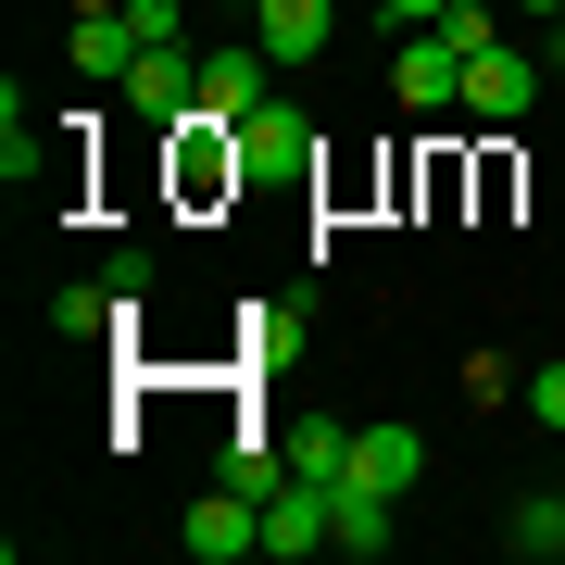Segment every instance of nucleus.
Here are the masks:
<instances>
[{"instance_id":"nucleus-1","label":"nucleus","mask_w":565,"mask_h":565,"mask_svg":"<svg viewBox=\"0 0 565 565\" xmlns=\"http://www.w3.org/2000/svg\"><path fill=\"white\" fill-rule=\"evenodd\" d=\"M163 139H177V202H226V189H252L239 126H226V114H189V126H163Z\"/></svg>"},{"instance_id":"nucleus-13","label":"nucleus","mask_w":565,"mask_h":565,"mask_svg":"<svg viewBox=\"0 0 565 565\" xmlns=\"http://www.w3.org/2000/svg\"><path fill=\"white\" fill-rule=\"evenodd\" d=\"M139 63V25L126 13H76V76H126Z\"/></svg>"},{"instance_id":"nucleus-21","label":"nucleus","mask_w":565,"mask_h":565,"mask_svg":"<svg viewBox=\"0 0 565 565\" xmlns=\"http://www.w3.org/2000/svg\"><path fill=\"white\" fill-rule=\"evenodd\" d=\"M452 13V0H390V25H440Z\"/></svg>"},{"instance_id":"nucleus-22","label":"nucleus","mask_w":565,"mask_h":565,"mask_svg":"<svg viewBox=\"0 0 565 565\" xmlns=\"http://www.w3.org/2000/svg\"><path fill=\"white\" fill-rule=\"evenodd\" d=\"M503 13H515V25H565V0H503Z\"/></svg>"},{"instance_id":"nucleus-14","label":"nucleus","mask_w":565,"mask_h":565,"mask_svg":"<svg viewBox=\"0 0 565 565\" xmlns=\"http://www.w3.org/2000/svg\"><path fill=\"white\" fill-rule=\"evenodd\" d=\"M503 541H515L527 565H541V553H565V478H553V490H527V503H515V527H503Z\"/></svg>"},{"instance_id":"nucleus-8","label":"nucleus","mask_w":565,"mask_h":565,"mask_svg":"<svg viewBox=\"0 0 565 565\" xmlns=\"http://www.w3.org/2000/svg\"><path fill=\"white\" fill-rule=\"evenodd\" d=\"M390 503H403V490H377V478H340V490H327V541H340L352 565H377L390 541H403V527H390Z\"/></svg>"},{"instance_id":"nucleus-17","label":"nucleus","mask_w":565,"mask_h":565,"mask_svg":"<svg viewBox=\"0 0 565 565\" xmlns=\"http://www.w3.org/2000/svg\"><path fill=\"white\" fill-rule=\"evenodd\" d=\"M126 302H114V277L102 289H51V327H63V340H88V327H114Z\"/></svg>"},{"instance_id":"nucleus-12","label":"nucleus","mask_w":565,"mask_h":565,"mask_svg":"<svg viewBox=\"0 0 565 565\" xmlns=\"http://www.w3.org/2000/svg\"><path fill=\"white\" fill-rule=\"evenodd\" d=\"M352 440H364V427H327V415H315V427H289L277 452H289V478H315V490H340V478H352Z\"/></svg>"},{"instance_id":"nucleus-4","label":"nucleus","mask_w":565,"mask_h":565,"mask_svg":"<svg viewBox=\"0 0 565 565\" xmlns=\"http://www.w3.org/2000/svg\"><path fill=\"white\" fill-rule=\"evenodd\" d=\"M541 76H553L541 51H515V39H490L478 63H465V114H478V126H515L527 102H541Z\"/></svg>"},{"instance_id":"nucleus-20","label":"nucleus","mask_w":565,"mask_h":565,"mask_svg":"<svg viewBox=\"0 0 565 565\" xmlns=\"http://www.w3.org/2000/svg\"><path fill=\"white\" fill-rule=\"evenodd\" d=\"M527 415H541V427H565V364H541V377H527Z\"/></svg>"},{"instance_id":"nucleus-10","label":"nucleus","mask_w":565,"mask_h":565,"mask_svg":"<svg viewBox=\"0 0 565 565\" xmlns=\"http://www.w3.org/2000/svg\"><path fill=\"white\" fill-rule=\"evenodd\" d=\"M252 39L277 51V76H289V63H315V51H327V0H264Z\"/></svg>"},{"instance_id":"nucleus-3","label":"nucleus","mask_w":565,"mask_h":565,"mask_svg":"<svg viewBox=\"0 0 565 565\" xmlns=\"http://www.w3.org/2000/svg\"><path fill=\"white\" fill-rule=\"evenodd\" d=\"M390 88H403V114H415V126H440V114H465V51L440 39V25H415L403 63H390Z\"/></svg>"},{"instance_id":"nucleus-7","label":"nucleus","mask_w":565,"mask_h":565,"mask_svg":"<svg viewBox=\"0 0 565 565\" xmlns=\"http://www.w3.org/2000/svg\"><path fill=\"white\" fill-rule=\"evenodd\" d=\"M239 163H252V189H289V177H315V114L264 102V114L239 126Z\"/></svg>"},{"instance_id":"nucleus-19","label":"nucleus","mask_w":565,"mask_h":565,"mask_svg":"<svg viewBox=\"0 0 565 565\" xmlns=\"http://www.w3.org/2000/svg\"><path fill=\"white\" fill-rule=\"evenodd\" d=\"M126 25H139V51H151V39H189V25H177V0H126Z\"/></svg>"},{"instance_id":"nucleus-16","label":"nucleus","mask_w":565,"mask_h":565,"mask_svg":"<svg viewBox=\"0 0 565 565\" xmlns=\"http://www.w3.org/2000/svg\"><path fill=\"white\" fill-rule=\"evenodd\" d=\"M25 163H39V114H25V88H0V177L25 189Z\"/></svg>"},{"instance_id":"nucleus-9","label":"nucleus","mask_w":565,"mask_h":565,"mask_svg":"<svg viewBox=\"0 0 565 565\" xmlns=\"http://www.w3.org/2000/svg\"><path fill=\"white\" fill-rule=\"evenodd\" d=\"M264 553H340V541H327V490H315V478H277V490H264Z\"/></svg>"},{"instance_id":"nucleus-15","label":"nucleus","mask_w":565,"mask_h":565,"mask_svg":"<svg viewBox=\"0 0 565 565\" xmlns=\"http://www.w3.org/2000/svg\"><path fill=\"white\" fill-rule=\"evenodd\" d=\"M440 39H452L465 63H478L490 39H515V13H503V0H452V13H440Z\"/></svg>"},{"instance_id":"nucleus-23","label":"nucleus","mask_w":565,"mask_h":565,"mask_svg":"<svg viewBox=\"0 0 565 565\" xmlns=\"http://www.w3.org/2000/svg\"><path fill=\"white\" fill-rule=\"evenodd\" d=\"M239 13H264V0H239Z\"/></svg>"},{"instance_id":"nucleus-18","label":"nucleus","mask_w":565,"mask_h":565,"mask_svg":"<svg viewBox=\"0 0 565 565\" xmlns=\"http://www.w3.org/2000/svg\"><path fill=\"white\" fill-rule=\"evenodd\" d=\"M465 403H515V364L503 352H465Z\"/></svg>"},{"instance_id":"nucleus-11","label":"nucleus","mask_w":565,"mask_h":565,"mask_svg":"<svg viewBox=\"0 0 565 565\" xmlns=\"http://www.w3.org/2000/svg\"><path fill=\"white\" fill-rule=\"evenodd\" d=\"M352 478L415 490V478H427V427H364V440H352Z\"/></svg>"},{"instance_id":"nucleus-5","label":"nucleus","mask_w":565,"mask_h":565,"mask_svg":"<svg viewBox=\"0 0 565 565\" xmlns=\"http://www.w3.org/2000/svg\"><path fill=\"white\" fill-rule=\"evenodd\" d=\"M264 102H277V51H264V39H226V51H202V114L252 126Z\"/></svg>"},{"instance_id":"nucleus-2","label":"nucleus","mask_w":565,"mask_h":565,"mask_svg":"<svg viewBox=\"0 0 565 565\" xmlns=\"http://www.w3.org/2000/svg\"><path fill=\"white\" fill-rule=\"evenodd\" d=\"M126 114H139V126H189V114H202V63H189V39H151L139 63H126Z\"/></svg>"},{"instance_id":"nucleus-6","label":"nucleus","mask_w":565,"mask_h":565,"mask_svg":"<svg viewBox=\"0 0 565 565\" xmlns=\"http://www.w3.org/2000/svg\"><path fill=\"white\" fill-rule=\"evenodd\" d=\"M177 541L202 553V565H252V553H264V503L226 478V490H202V503H189V527H177Z\"/></svg>"}]
</instances>
